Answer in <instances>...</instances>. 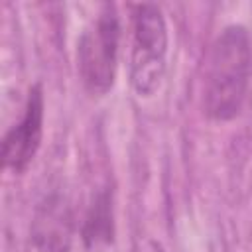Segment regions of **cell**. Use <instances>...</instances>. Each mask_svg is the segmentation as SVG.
<instances>
[{
    "instance_id": "1",
    "label": "cell",
    "mask_w": 252,
    "mask_h": 252,
    "mask_svg": "<svg viewBox=\"0 0 252 252\" xmlns=\"http://www.w3.org/2000/svg\"><path fill=\"white\" fill-rule=\"evenodd\" d=\"M252 77V43L244 26H226L213 41L203 75L201 104L217 122L240 114Z\"/></svg>"
},
{
    "instance_id": "2",
    "label": "cell",
    "mask_w": 252,
    "mask_h": 252,
    "mask_svg": "<svg viewBox=\"0 0 252 252\" xmlns=\"http://www.w3.org/2000/svg\"><path fill=\"white\" fill-rule=\"evenodd\" d=\"M167 26L159 6L136 4L132 14L130 83L140 96H152L163 79Z\"/></svg>"
},
{
    "instance_id": "3",
    "label": "cell",
    "mask_w": 252,
    "mask_h": 252,
    "mask_svg": "<svg viewBox=\"0 0 252 252\" xmlns=\"http://www.w3.org/2000/svg\"><path fill=\"white\" fill-rule=\"evenodd\" d=\"M120 24L112 4H104L98 16L83 32L77 45V67L91 94H106L116 77Z\"/></svg>"
},
{
    "instance_id": "4",
    "label": "cell",
    "mask_w": 252,
    "mask_h": 252,
    "mask_svg": "<svg viewBox=\"0 0 252 252\" xmlns=\"http://www.w3.org/2000/svg\"><path fill=\"white\" fill-rule=\"evenodd\" d=\"M43 136V93L39 85H33L28 94L24 116L14 124L2 140L4 167L22 173L35 158Z\"/></svg>"
},
{
    "instance_id": "5",
    "label": "cell",
    "mask_w": 252,
    "mask_h": 252,
    "mask_svg": "<svg viewBox=\"0 0 252 252\" xmlns=\"http://www.w3.org/2000/svg\"><path fill=\"white\" fill-rule=\"evenodd\" d=\"M73 240V215L63 195H47L32 220V242L39 252H69Z\"/></svg>"
},
{
    "instance_id": "6",
    "label": "cell",
    "mask_w": 252,
    "mask_h": 252,
    "mask_svg": "<svg viewBox=\"0 0 252 252\" xmlns=\"http://www.w3.org/2000/svg\"><path fill=\"white\" fill-rule=\"evenodd\" d=\"M114 238V217H112V199L108 191H100L83 224V240L91 252H104Z\"/></svg>"
}]
</instances>
